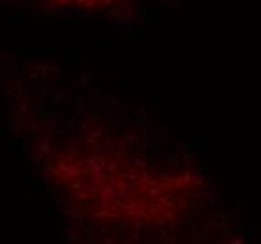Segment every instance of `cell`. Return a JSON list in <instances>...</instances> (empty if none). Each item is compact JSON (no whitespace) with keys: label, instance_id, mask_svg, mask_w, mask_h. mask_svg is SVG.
<instances>
[{"label":"cell","instance_id":"6da1fadb","mask_svg":"<svg viewBox=\"0 0 261 244\" xmlns=\"http://www.w3.org/2000/svg\"><path fill=\"white\" fill-rule=\"evenodd\" d=\"M34 70H40V72H49V66H43V64H36Z\"/></svg>","mask_w":261,"mask_h":244},{"label":"cell","instance_id":"7a4b0ae2","mask_svg":"<svg viewBox=\"0 0 261 244\" xmlns=\"http://www.w3.org/2000/svg\"><path fill=\"white\" fill-rule=\"evenodd\" d=\"M41 150H43V152H49V143H41Z\"/></svg>","mask_w":261,"mask_h":244},{"label":"cell","instance_id":"3957f363","mask_svg":"<svg viewBox=\"0 0 261 244\" xmlns=\"http://www.w3.org/2000/svg\"><path fill=\"white\" fill-rule=\"evenodd\" d=\"M26 109H30V103H23L21 105V111H26Z\"/></svg>","mask_w":261,"mask_h":244}]
</instances>
